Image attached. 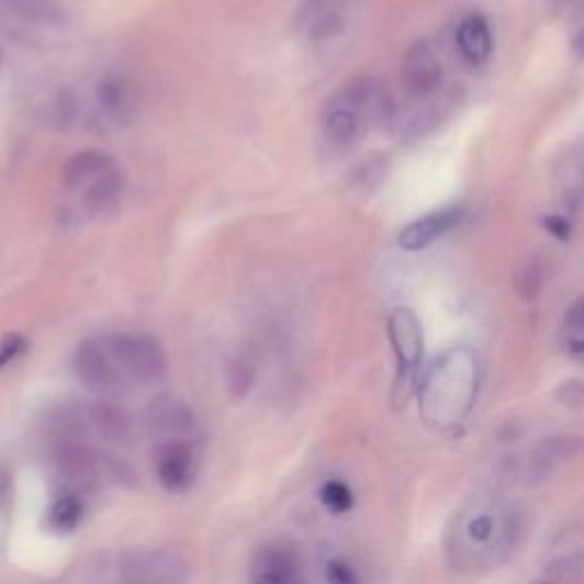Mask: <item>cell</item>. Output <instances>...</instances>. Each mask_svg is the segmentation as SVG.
Masks as SVG:
<instances>
[{"label": "cell", "instance_id": "8992f818", "mask_svg": "<svg viewBox=\"0 0 584 584\" xmlns=\"http://www.w3.org/2000/svg\"><path fill=\"white\" fill-rule=\"evenodd\" d=\"M249 584H304L300 554L283 543L260 548L249 566Z\"/></svg>", "mask_w": 584, "mask_h": 584}, {"label": "cell", "instance_id": "83f0119b", "mask_svg": "<svg viewBox=\"0 0 584 584\" xmlns=\"http://www.w3.org/2000/svg\"><path fill=\"white\" fill-rule=\"evenodd\" d=\"M543 285V268L537 258H528L516 272V288L525 300H535Z\"/></svg>", "mask_w": 584, "mask_h": 584}, {"label": "cell", "instance_id": "ba28073f", "mask_svg": "<svg viewBox=\"0 0 584 584\" xmlns=\"http://www.w3.org/2000/svg\"><path fill=\"white\" fill-rule=\"evenodd\" d=\"M154 471L162 488L177 493L194 478V448L188 438H167L154 448Z\"/></svg>", "mask_w": 584, "mask_h": 584}, {"label": "cell", "instance_id": "9c48e42d", "mask_svg": "<svg viewBox=\"0 0 584 584\" xmlns=\"http://www.w3.org/2000/svg\"><path fill=\"white\" fill-rule=\"evenodd\" d=\"M50 463L55 475L71 486L92 484L99 475L101 459L85 443L60 441L50 452Z\"/></svg>", "mask_w": 584, "mask_h": 584}, {"label": "cell", "instance_id": "9a60e30c", "mask_svg": "<svg viewBox=\"0 0 584 584\" xmlns=\"http://www.w3.org/2000/svg\"><path fill=\"white\" fill-rule=\"evenodd\" d=\"M340 105L355 110L357 114H374V116H386L391 108V99L386 90L379 80L363 78L355 80L347 90L340 94Z\"/></svg>", "mask_w": 584, "mask_h": 584}, {"label": "cell", "instance_id": "4dcf8cb0", "mask_svg": "<svg viewBox=\"0 0 584 584\" xmlns=\"http://www.w3.org/2000/svg\"><path fill=\"white\" fill-rule=\"evenodd\" d=\"M560 400H562V404H569V406H582L584 404V386L580 382L562 384Z\"/></svg>", "mask_w": 584, "mask_h": 584}, {"label": "cell", "instance_id": "d6a6232c", "mask_svg": "<svg viewBox=\"0 0 584 584\" xmlns=\"http://www.w3.org/2000/svg\"><path fill=\"white\" fill-rule=\"evenodd\" d=\"M573 53L584 60V27L573 37Z\"/></svg>", "mask_w": 584, "mask_h": 584}, {"label": "cell", "instance_id": "cb8c5ba5", "mask_svg": "<svg viewBox=\"0 0 584 584\" xmlns=\"http://www.w3.org/2000/svg\"><path fill=\"white\" fill-rule=\"evenodd\" d=\"M562 338H564V349L571 357L584 359V297L575 300L569 306L564 315Z\"/></svg>", "mask_w": 584, "mask_h": 584}, {"label": "cell", "instance_id": "d6986e66", "mask_svg": "<svg viewBox=\"0 0 584 584\" xmlns=\"http://www.w3.org/2000/svg\"><path fill=\"white\" fill-rule=\"evenodd\" d=\"M85 516V505L76 493H67L57 498L46 512V525L55 535H71Z\"/></svg>", "mask_w": 584, "mask_h": 584}, {"label": "cell", "instance_id": "2e32d148", "mask_svg": "<svg viewBox=\"0 0 584 584\" xmlns=\"http://www.w3.org/2000/svg\"><path fill=\"white\" fill-rule=\"evenodd\" d=\"M110 169H112V158L108 154L80 151L65 165L63 179H65V186L69 190H76V188H80L82 183H87L90 179L97 181L101 173H105Z\"/></svg>", "mask_w": 584, "mask_h": 584}, {"label": "cell", "instance_id": "5bb4252c", "mask_svg": "<svg viewBox=\"0 0 584 584\" xmlns=\"http://www.w3.org/2000/svg\"><path fill=\"white\" fill-rule=\"evenodd\" d=\"M87 423L110 443H124L131 436V416L126 408L110 400H99L87 408Z\"/></svg>", "mask_w": 584, "mask_h": 584}, {"label": "cell", "instance_id": "30bf717a", "mask_svg": "<svg viewBox=\"0 0 584 584\" xmlns=\"http://www.w3.org/2000/svg\"><path fill=\"white\" fill-rule=\"evenodd\" d=\"M126 575L135 584H183L186 562L177 552H135L126 562Z\"/></svg>", "mask_w": 584, "mask_h": 584}, {"label": "cell", "instance_id": "f1b7e54d", "mask_svg": "<svg viewBox=\"0 0 584 584\" xmlns=\"http://www.w3.org/2000/svg\"><path fill=\"white\" fill-rule=\"evenodd\" d=\"M27 349V340L21 334H10L0 340V370L16 361Z\"/></svg>", "mask_w": 584, "mask_h": 584}, {"label": "cell", "instance_id": "d4e9b609", "mask_svg": "<svg viewBox=\"0 0 584 584\" xmlns=\"http://www.w3.org/2000/svg\"><path fill=\"white\" fill-rule=\"evenodd\" d=\"M8 8L12 14L35 21V23H57L63 21V12L55 0H8Z\"/></svg>", "mask_w": 584, "mask_h": 584}, {"label": "cell", "instance_id": "3957f363", "mask_svg": "<svg viewBox=\"0 0 584 584\" xmlns=\"http://www.w3.org/2000/svg\"><path fill=\"white\" fill-rule=\"evenodd\" d=\"M105 349L122 374L139 386L158 384L167 374L165 349L151 336H112L105 342Z\"/></svg>", "mask_w": 584, "mask_h": 584}, {"label": "cell", "instance_id": "1f68e13d", "mask_svg": "<svg viewBox=\"0 0 584 584\" xmlns=\"http://www.w3.org/2000/svg\"><path fill=\"white\" fill-rule=\"evenodd\" d=\"M543 224H546V231L552 233L554 238L566 240V238L571 236V224H569L566 217H562V215H550V217L543 220Z\"/></svg>", "mask_w": 584, "mask_h": 584}, {"label": "cell", "instance_id": "e0dca14e", "mask_svg": "<svg viewBox=\"0 0 584 584\" xmlns=\"http://www.w3.org/2000/svg\"><path fill=\"white\" fill-rule=\"evenodd\" d=\"M582 450V441L577 436H552L548 441H543L532 459V469L537 475L550 473L554 465L569 461Z\"/></svg>", "mask_w": 584, "mask_h": 584}, {"label": "cell", "instance_id": "f546056e", "mask_svg": "<svg viewBox=\"0 0 584 584\" xmlns=\"http://www.w3.org/2000/svg\"><path fill=\"white\" fill-rule=\"evenodd\" d=\"M325 575H327V584H361L357 571L342 560H332L327 564Z\"/></svg>", "mask_w": 584, "mask_h": 584}, {"label": "cell", "instance_id": "ffe728a7", "mask_svg": "<svg viewBox=\"0 0 584 584\" xmlns=\"http://www.w3.org/2000/svg\"><path fill=\"white\" fill-rule=\"evenodd\" d=\"M122 177L120 171H105L101 173V177L90 186V190L85 192V206L87 211L92 213H103L108 209H112L116 201H120V194H122Z\"/></svg>", "mask_w": 584, "mask_h": 584}, {"label": "cell", "instance_id": "4fadbf2b", "mask_svg": "<svg viewBox=\"0 0 584 584\" xmlns=\"http://www.w3.org/2000/svg\"><path fill=\"white\" fill-rule=\"evenodd\" d=\"M457 48L469 65H484L493 53V37L488 21L482 14L463 16L457 27Z\"/></svg>", "mask_w": 584, "mask_h": 584}, {"label": "cell", "instance_id": "836d02e7", "mask_svg": "<svg viewBox=\"0 0 584 584\" xmlns=\"http://www.w3.org/2000/svg\"><path fill=\"white\" fill-rule=\"evenodd\" d=\"M0 63H3V50H0Z\"/></svg>", "mask_w": 584, "mask_h": 584}, {"label": "cell", "instance_id": "484cf974", "mask_svg": "<svg viewBox=\"0 0 584 584\" xmlns=\"http://www.w3.org/2000/svg\"><path fill=\"white\" fill-rule=\"evenodd\" d=\"M539 584H584V558L571 554V558L548 566L546 577Z\"/></svg>", "mask_w": 584, "mask_h": 584}, {"label": "cell", "instance_id": "277c9868", "mask_svg": "<svg viewBox=\"0 0 584 584\" xmlns=\"http://www.w3.org/2000/svg\"><path fill=\"white\" fill-rule=\"evenodd\" d=\"M389 338H391L397 368H400L397 389L404 386V391L408 393V386L414 384L416 372L425 355V338H423V325H420L418 315L412 308L397 306L389 315Z\"/></svg>", "mask_w": 584, "mask_h": 584}, {"label": "cell", "instance_id": "7a4b0ae2", "mask_svg": "<svg viewBox=\"0 0 584 584\" xmlns=\"http://www.w3.org/2000/svg\"><path fill=\"white\" fill-rule=\"evenodd\" d=\"M480 366L465 347H454L429 368L420 384V414L434 429H452L471 416L478 397Z\"/></svg>", "mask_w": 584, "mask_h": 584}, {"label": "cell", "instance_id": "52a82bcc", "mask_svg": "<svg viewBox=\"0 0 584 584\" xmlns=\"http://www.w3.org/2000/svg\"><path fill=\"white\" fill-rule=\"evenodd\" d=\"M400 78L408 97L429 99L431 94L438 92V87H441L443 69L434 50L425 42H418L404 53Z\"/></svg>", "mask_w": 584, "mask_h": 584}, {"label": "cell", "instance_id": "ac0fdd59", "mask_svg": "<svg viewBox=\"0 0 584 584\" xmlns=\"http://www.w3.org/2000/svg\"><path fill=\"white\" fill-rule=\"evenodd\" d=\"M300 19L308 25L313 40H325L334 35L340 25V14L336 10V0H306Z\"/></svg>", "mask_w": 584, "mask_h": 584}, {"label": "cell", "instance_id": "6da1fadb", "mask_svg": "<svg viewBox=\"0 0 584 584\" xmlns=\"http://www.w3.org/2000/svg\"><path fill=\"white\" fill-rule=\"evenodd\" d=\"M520 535V514L498 501H480L459 512L450 528L448 552L459 569L501 564Z\"/></svg>", "mask_w": 584, "mask_h": 584}, {"label": "cell", "instance_id": "8fae6325", "mask_svg": "<svg viewBox=\"0 0 584 584\" xmlns=\"http://www.w3.org/2000/svg\"><path fill=\"white\" fill-rule=\"evenodd\" d=\"M146 423H149V429L156 436H160V441L186 438L196 429L194 412L177 395L156 397L149 404V412H146Z\"/></svg>", "mask_w": 584, "mask_h": 584}, {"label": "cell", "instance_id": "44dd1931", "mask_svg": "<svg viewBox=\"0 0 584 584\" xmlns=\"http://www.w3.org/2000/svg\"><path fill=\"white\" fill-rule=\"evenodd\" d=\"M361 126H363L361 114L345 105H336L325 120V133L336 144H352L359 137Z\"/></svg>", "mask_w": 584, "mask_h": 584}, {"label": "cell", "instance_id": "5b68a950", "mask_svg": "<svg viewBox=\"0 0 584 584\" xmlns=\"http://www.w3.org/2000/svg\"><path fill=\"white\" fill-rule=\"evenodd\" d=\"M74 368L80 384L101 397H112L124 391L126 377L122 374L120 368H116V363L108 355V349L92 340H87L78 347Z\"/></svg>", "mask_w": 584, "mask_h": 584}, {"label": "cell", "instance_id": "7c38bea8", "mask_svg": "<svg viewBox=\"0 0 584 584\" xmlns=\"http://www.w3.org/2000/svg\"><path fill=\"white\" fill-rule=\"evenodd\" d=\"M461 220H463V211L459 206H450V209L429 213V215H425L412 224H406L400 231L397 245L404 251H423L431 243H436L438 238H443L446 233L457 228Z\"/></svg>", "mask_w": 584, "mask_h": 584}, {"label": "cell", "instance_id": "7402d4cb", "mask_svg": "<svg viewBox=\"0 0 584 584\" xmlns=\"http://www.w3.org/2000/svg\"><path fill=\"white\" fill-rule=\"evenodd\" d=\"M254 379H256V359L251 357V352H238L228 361L226 389L233 400H243L251 391Z\"/></svg>", "mask_w": 584, "mask_h": 584}, {"label": "cell", "instance_id": "603a6c76", "mask_svg": "<svg viewBox=\"0 0 584 584\" xmlns=\"http://www.w3.org/2000/svg\"><path fill=\"white\" fill-rule=\"evenodd\" d=\"M99 103L108 110V114H112L116 122L120 120H126V116L131 114V94L126 90V85L120 80V78H105L99 82Z\"/></svg>", "mask_w": 584, "mask_h": 584}, {"label": "cell", "instance_id": "4316f807", "mask_svg": "<svg viewBox=\"0 0 584 584\" xmlns=\"http://www.w3.org/2000/svg\"><path fill=\"white\" fill-rule=\"evenodd\" d=\"M319 501L332 514H347L355 507V493L347 484L338 480H329L323 488H319Z\"/></svg>", "mask_w": 584, "mask_h": 584}]
</instances>
